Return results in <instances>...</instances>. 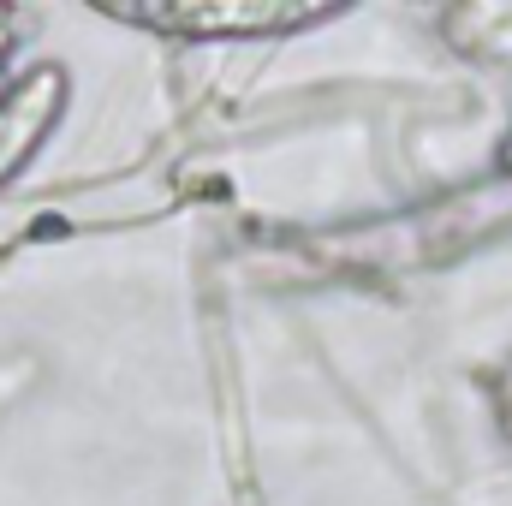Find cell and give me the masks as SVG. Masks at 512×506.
<instances>
[{
	"instance_id": "6da1fadb",
	"label": "cell",
	"mask_w": 512,
	"mask_h": 506,
	"mask_svg": "<svg viewBox=\"0 0 512 506\" xmlns=\"http://www.w3.org/2000/svg\"><path fill=\"white\" fill-rule=\"evenodd\" d=\"M54 90H60V78L42 72V78H30L24 90H12V102H0V179H6L12 161L30 149V137L54 120Z\"/></svg>"
}]
</instances>
